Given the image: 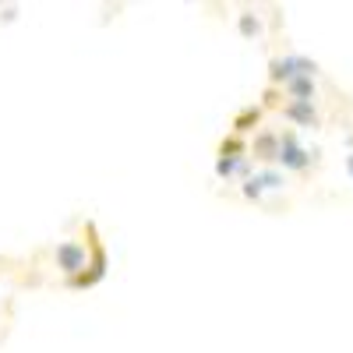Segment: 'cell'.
I'll return each instance as SVG.
<instances>
[{
	"label": "cell",
	"mask_w": 353,
	"mask_h": 353,
	"mask_svg": "<svg viewBox=\"0 0 353 353\" xmlns=\"http://www.w3.org/2000/svg\"><path fill=\"white\" fill-rule=\"evenodd\" d=\"M85 248H88V265H85V272H78V276H71L68 279V290H92L96 283H103V276H106V265H110V258H106V248H103V241H99V230H96V223H85Z\"/></svg>",
	"instance_id": "6da1fadb"
},
{
	"label": "cell",
	"mask_w": 353,
	"mask_h": 353,
	"mask_svg": "<svg viewBox=\"0 0 353 353\" xmlns=\"http://www.w3.org/2000/svg\"><path fill=\"white\" fill-rule=\"evenodd\" d=\"M314 74H318V61H311L304 53H279L269 61V85L276 88H283L293 78H314Z\"/></svg>",
	"instance_id": "7a4b0ae2"
},
{
	"label": "cell",
	"mask_w": 353,
	"mask_h": 353,
	"mask_svg": "<svg viewBox=\"0 0 353 353\" xmlns=\"http://www.w3.org/2000/svg\"><path fill=\"white\" fill-rule=\"evenodd\" d=\"M314 163H318V152H314V149H304L301 138L293 134V131H283L276 166H279V170H290V173H307Z\"/></svg>",
	"instance_id": "3957f363"
},
{
	"label": "cell",
	"mask_w": 353,
	"mask_h": 353,
	"mask_svg": "<svg viewBox=\"0 0 353 353\" xmlns=\"http://www.w3.org/2000/svg\"><path fill=\"white\" fill-rule=\"evenodd\" d=\"M53 265L71 279V276L85 272V265H88V248H85L81 241H57V248H53Z\"/></svg>",
	"instance_id": "277c9868"
},
{
	"label": "cell",
	"mask_w": 353,
	"mask_h": 353,
	"mask_svg": "<svg viewBox=\"0 0 353 353\" xmlns=\"http://www.w3.org/2000/svg\"><path fill=\"white\" fill-rule=\"evenodd\" d=\"M279 141H283V131H276V128H261L258 134H254V141H251V159L254 163H276L279 159Z\"/></svg>",
	"instance_id": "5b68a950"
},
{
	"label": "cell",
	"mask_w": 353,
	"mask_h": 353,
	"mask_svg": "<svg viewBox=\"0 0 353 353\" xmlns=\"http://www.w3.org/2000/svg\"><path fill=\"white\" fill-rule=\"evenodd\" d=\"M261 121H265L261 103H248V106L237 110V117H233L230 131H233V134H241V138H248V134H258V131H261Z\"/></svg>",
	"instance_id": "8992f818"
},
{
	"label": "cell",
	"mask_w": 353,
	"mask_h": 353,
	"mask_svg": "<svg viewBox=\"0 0 353 353\" xmlns=\"http://www.w3.org/2000/svg\"><path fill=\"white\" fill-rule=\"evenodd\" d=\"M279 117L283 121H290V124H297V128H321V117H318V106L314 103H283V110H279Z\"/></svg>",
	"instance_id": "52a82bcc"
},
{
	"label": "cell",
	"mask_w": 353,
	"mask_h": 353,
	"mask_svg": "<svg viewBox=\"0 0 353 353\" xmlns=\"http://www.w3.org/2000/svg\"><path fill=\"white\" fill-rule=\"evenodd\" d=\"M216 176L219 181H251V156H244V159H219L216 156Z\"/></svg>",
	"instance_id": "ba28073f"
},
{
	"label": "cell",
	"mask_w": 353,
	"mask_h": 353,
	"mask_svg": "<svg viewBox=\"0 0 353 353\" xmlns=\"http://www.w3.org/2000/svg\"><path fill=\"white\" fill-rule=\"evenodd\" d=\"M251 152V145H248V138H241V134H226L223 141H219V159H244Z\"/></svg>",
	"instance_id": "9c48e42d"
},
{
	"label": "cell",
	"mask_w": 353,
	"mask_h": 353,
	"mask_svg": "<svg viewBox=\"0 0 353 353\" xmlns=\"http://www.w3.org/2000/svg\"><path fill=\"white\" fill-rule=\"evenodd\" d=\"M251 176H254V181L261 184V191H279V188L286 184V176H283V170H276V166H265V170H254Z\"/></svg>",
	"instance_id": "30bf717a"
},
{
	"label": "cell",
	"mask_w": 353,
	"mask_h": 353,
	"mask_svg": "<svg viewBox=\"0 0 353 353\" xmlns=\"http://www.w3.org/2000/svg\"><path fill=\"white\" fill-rule=\"evenodd\" d=\"M237 28H241L244 39H254V36H261V18H258L254 11H244V14L237 18Z\"/></svg>",
	"instance_id": "8fae6325"
},
{
	"label": "cell",
	"mask_w": 353,
	"mask_h": 353,
	"mask_svg": "<svg viewBox=\"0 0 353 353\" xmlns=\"http://www.w3.org/2000/svg\"><path fill=\"white\" fill-rule=\"evenodd\" d=\"M241 194H244V201H261V198H265V191H261V184L254 181V176L241 184Z\"/></svg>",
	"instance_id": "7c38bea8"
},
{
	"label": "cell",
	"mask_w": 353,
	"mask_h": 353,
	"mask_svg": "<svg viewBox=\"0 0 353 353\" xmlns=\"http://www.w3.org/2000/svg\"><path fill=\"white\" fill-rule=\"evenodd\" d=\"M346 173H350V181H353V152L346 156Z\"/></svg>",
	"instance_id": "4fadbf2b"
}]
</instances>
